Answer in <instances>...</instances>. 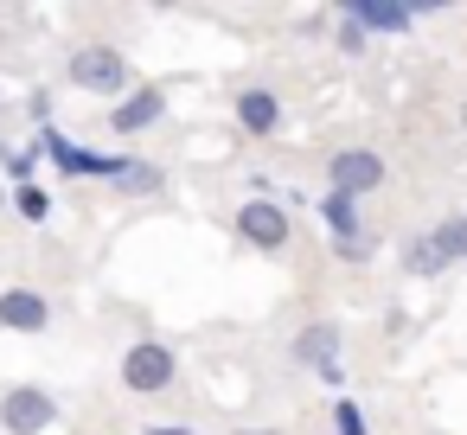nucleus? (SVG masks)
<instances>
[{
  "instance_id": "obj_1",
  "label": "nucleus",
  "mask_w": 467,
  "mask_h": 435,
  "mask_svg": "<svg viewBox=\"0 0 467 435\" xmlns=\"http://www.w3.org/2000/svg\"><path fill=\"white\" fill-rule=\"evenodd\" d=\"M58 422V397L46 384H7L0 390V429L7 435H46Z\"/></svg>"
},
{
  "instance_id": "obj_2",
  "label": "nucleus",
  "mask_w": 467,
  "mask_h": 435,
  "mask_svg": "<svg viewBox=\"0 0 467 435\" xmlns=\"http://www.w3.org/2000/svg\"><path fill=\"white\" fill-rule=\"evenodd\" d=\"M39 154H46L58 173H78V180H122V173H129V154H90V148H78V141L58 135V129L39 135Z\"/></svg>"
},
{
  "instance_id": "obj_3",
  "label": "nucleus",
  "mask_w": 467,
  "mask_h": 435,
  "mask_svg": "<svg viewBox=\"0 0 467 435\" xmlns=\"http://www.w3.org/2000/svg\"><path fill=\"white\" fill-rule=\"evenodd\" d=\"M173 378H180V352H173V346L135 339V346L122 352V384H129L135 397H154V390H167Z\"/></svg>"
},
{
  "instance_id": "obj_4",
  "label": "nucleus",
  "mask_w": 467,
  "mask_h": 435,
  "mask_svg": "<svg viewBox=\"0 0 467 435\" xmlns=\"http://www.w3.org/2000/svg\"><path fill=\"white\" fill-rule=\"evenodd\" d=\"M65 78H71L78 90H90V97H116V90L129 84V58H122L116 46H78L71 65H65Z\"/></svg>"
},
{
  "instance_id": "obj_5",
  "label": "nucleus",
  "mask_w": 467,
  "mask_h": 435,
  "mask_svg": "<svg viewBox=\"0 0 467 435\" xmlns=\"http://www.w3.org/2000/svg\"><path fill=\"white\" fill-rule=\"evenodd\" d=\"M237 237H244L250 250H263V256H282L288 237H295V224H288V212H282L275 199H244V205H237Z\"/></svg>"
},
{
  "instance_id": "obj_6",
  "label": "nucleus",
  "mask_w": 467,
  "mask_h": 435,
  "mask_svg": "<svg viewBox=\"0 0 467 435\" xmlns=\"http://www.w3.org/2000/svg\"><path fill=\"white\" fill-rule=\"evenodd\" d=\"M327 180H333V192L365 199V192L384 186V154H371V148H339V154L327 161Z\"/></svg>"
},
{
  "instance_id": "obj_7",
  "label": "nucleus",
  "mask_w": 467,
  "mask_h": 435,
  "mask_svg": "<svg viewBox=\"0 0 467 435\" xmlns=\"http://www.w3.org/2000/svg\"><path fill=\"white\" fill-rule=\"evenodd\" d=\"M320 218H327V231H333V250L346 256V263H365L371 250H365V224H358V199H346V192H333L327 186V199H320Z\"/></svg>"
},
{
  "instance_id": "obj_8",
  "label": "nucleus",
  "mask_w": 467,
  "mask_h": 435,
  "mask_svg": "<svg viewBox=\"0 0 467 435\" xmlns=\"http://www.w3.org/2000/svg\"><path fill=\"white\" fill-rule=\"evenodd\" d=\"M52 301L39 288H0V333H46Z\"/></svg>"
},
{
  "instance_id": "obj_9",
  "label": "nucleus",
  "mask_w": 467,
  "mask_h": 435,
  "mask_svg": "<svg viewBox=\"0 0 467 435\" xmlns=\"http://www.w3.org/2000/svg\"><path fill=\"white\" fill-rule=\"evenodd\" d=\"M161 116H167V97L148 84V90H135V97H122V103L109 109V129H116V135H141V129H154Z\"/></svg>"
},
{
  "instance_id": "obj_10",
  "label": "nucleus",
  "mask_w": 467,
  "mask_h": 435,
  "mask_svg": "<svg viewBox=\"0 0 467 435\" xmlns=\"http://www.w3.org/2000/svg\"><path fill=\"white\" fill-rule=\"evenodd\" d=\"M339 339H346L339 320H314V326L295 333V358L314 365V371H333V365H339Z\"/></svg>"
},
{
  "instance_id": "obj_11",
  "label": "nucleus",
  "mask_w": 467,
  "mask_h": 435,
  "mask_svg": "<svg viewBox=\"0 0 467 435\" xmlns=\"http://www.w3.org/2000/svg\"><path fill=\"white\" fill-rule=\"evenodd\" d=\"M237 129L275 135V129H282V97H275V90H244V97H237Z\"/></svg>"
},
{
  "instance_id": "obj_12",
  "label": "nucleus",
  "mask_w": 467,
  "mask_h": 435,
  "mask_svg": "<svg viewBox=\"0 0 467 435\" xmlns=\"http://www.w3.org/2000/svg\"><path fill=\"white\" fill-rule=\"evenodd\" d=\"M365 33H403L410 20H416V7H397V0H352L346 7Z\"/></svg>"
},
{
  "instance_id": "obj_13",
  "label": "nucleus",
  "mask_w": 467,
  "mask_h": 435,
  "mask_svg": "<svg viewBox=\"0 0 467 435\" xmlns=\"http://www.w3.org/2000/svg\"><path fill=\"white\" fill-rule=\"evenodd\" d=\"M441 269H448V256H441V243H435L429 231L403 243V275H422V282H429V275H441Z\"/></svg>"
},
{
  "instance_id": "obj_14",
  "label": "nucleus",
  "mask_w": 467,
  "mask_h": 435,
  "mask_svg": "<svg viewBox=\"0 0 467 435\" xmlns=\"http://www.w3.org/2000/svg\"><path fill=\"white\" fill-rule=\"evenodd\" d=\"M52 205H58V199H52V192H46L39 180H26V186H14V212H20L26 224H46V218H52Z\"/></svg>"
},
{
  "instance_id": "obj_15",
  "label": "nucleus",
  "mask_w": 467,
  "mask_h": 435,
  "mask_svg": "<svg viewBox=\"0 0 467 435\" xmlns=\"http://www.w3.org/2000/svg\"><path fill=\"white\" fill-rule=\"evenodd\" d=\"M429 237L441 243V256H448V263H461V256H467V212H454V218H441V224H435Z\"/></svg>"
},
{
  "instance_id": "obj_16",
  "label": "nucleus",
  "mask_w": 467,
  "mask_h": 435,
  "mask_svg": "<svg viewBox=\"0 0 467 435\" xmlns=\"http://www.w3.org/2000/svg\"><path fill=\"white\" fill-rule=\"evenodd\" d=\"M333 435H371L365 429V409L352 397H333Z\"/></svg>"
},
{
  "instance_id": "obj_17",
  "label": "nucleus",
  "mask_w": 467,
  "mask_h": 435,
  "mask_svg": "<svg viewBox=\"0 0 467 435\" xmlns=\"http://www.w3.org/2000/svg\"><path fill=\"white\" fill-rule=\"evenodd\" d=\"M333 39H339V52H365V46H371V33H365L346 7H339V33H333Z\"/></svg>"
},
{
  "instance_id": "obj_18",
  "label": "nucleus",
  "mask_w": 467,
  "mask_h": 435,
  "mask_svg": "<svg viewBox=\"0 0 467 435\" xmlns=\"http://www.w3.org/2000/svg\"><path fill=\"white\" fill-rule=\"evenodd\" d=\"M122 186H135V192H161L167 180H161V167H148V161H129V173H122Z\"/></svg>"
},
{
  "instance_id": "obj_19",
  "label": "nucleus",
  "mask_w": 467,
  "mask_h": 435,
  "mask_svg": "<svg viewBox=\"0 0 467 435\" xmlns=\"http://www.w3.org/2000/svg\"><path fill=\"white\" fill-rule=\"evenodd\" d=\"M33 167H39V141H33V148H14V154H7V173H14L20 186L33 180Z\"/></svg>"
},
{
  "instance_id": "obj_20",
  "label": "nucleus",
  "mask_w": 467,
  "mask_h": 435,
  "mask_svg": "<svg viewBox=\"0 0 467 435\" xmlns=\"http://www.w3.org/2000/svg\"><path fill=\"white\" fill-rule=\"evenodd\" d=\"M26 116H33V122H39V135H46V129H52V97H46V90H33V103H26Z\"/></svg>"
},
{
  "instance_id": "obj_21",
  "label": "nucleus",
  "mask_w": 467,
  "mask_h": 435,
  "mask_svg": "<svg viewBox=\"0 0 467 435\" xmlns=\"http://www.w3.org/2000/svg\"><path fill=\"white\" fill-rule=\"evenodd\" d=\"M148 435H192V429H180V422H161V429H148Z\"/></svg>"
},
{
  "instance_id": "obj_22",
  "label": "nucleus",
  "mask_w": 467,
  "mask_h": 435,
  "mask_svg": "<svg viewBox=\"0 0 467 435\" xmlns=\"http://www.w3.org/2000/svg\"><path fill=\"white\" fill-rule=\"evenodd\" d=\"M231 435H275V429H231Z\"/></svg>"
},
{
  "instance_id": "obj_23",
  "label": "nucleus",
  "mask_w": 467,
  "mask_h": 435,
  "mask_svg": "<svg viewBox=\"0 0 467 435\" xmlns=\"http://www.w3.org/2000/svg\"><path fill=\"white\" fill-rule=\"evenodd\" d=\"M7 199H14V192H0V205H7Z\"/></svg>"
}]
</instances>
